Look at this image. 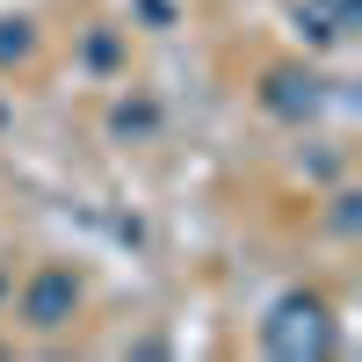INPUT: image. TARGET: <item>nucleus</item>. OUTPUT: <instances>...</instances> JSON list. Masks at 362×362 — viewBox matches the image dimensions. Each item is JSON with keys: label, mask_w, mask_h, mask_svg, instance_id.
<instances>
[{"label": "nucleus", "mask_w": 362, "mask_h": 362, "mask_svg": "<svg viewBox=\"0 0 362 362\" xmlns=\"http://www.w3.org/2000/svg\"><path fill=\"white\" fill-rule=\"evenodd\" d=\"M268 348H276V355H326V312L312 305V297L276 305V319H268Z\"/></svg>", "instance_id": "1"}, {"label": "nucleus", "mask_w": 362, "mask_h": 362, "mask_svg": "<svg viewBox=\"0 0 362 362\" xmlns=\"http://www.w3.org/2000/svg\"><path fill=\"white\" fill-rule=\"evenodd\" d=\"M22 312H29V326H66L73 319V276H37Z\"/></svg>", "instance_id": "2"}]
</instances>
